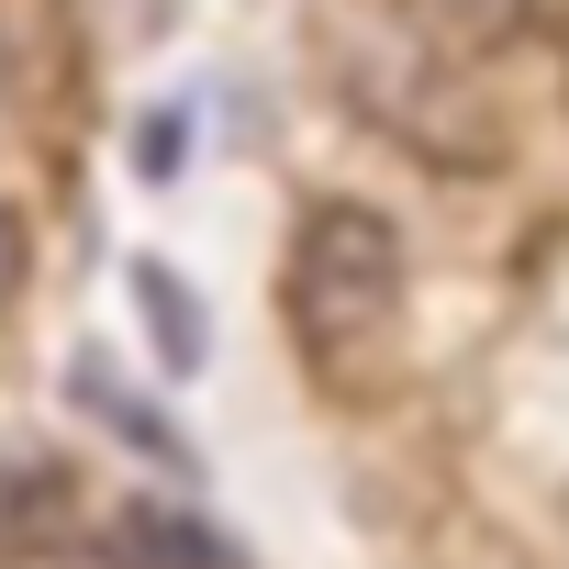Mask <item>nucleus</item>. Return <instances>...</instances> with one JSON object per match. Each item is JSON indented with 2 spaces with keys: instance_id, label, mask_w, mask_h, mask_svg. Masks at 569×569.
Segmentation results:
<instances>
[{
  "instance_id": "f257e3e1",
  "label": "nucleus",
  "mask_w": 569,
  "mask_h": 569,
  "mask_svg": "<svg viewBox=\"0 0 569 569\" xmlns=\"http://www.w3.org/2000/svg\"><path fill=\"white\" fill-rule=\"evenodd\" d=\"M402 313H413V257H402L391 212L313 201L291 223V257H279V325H291V347L313 358V380L347 391V402L391 391Z\"/></svg>"
},
{
  "instance_id": "f03ea898",
  "label": "nucleus",
  "mask_w": 569,
  "mask_h": 569,
  "mask_svg": "<svg viewBox=\"0 0 569 569\" xmlns=\"http://www.w3.org/2000/svg\"><path fill=\"white\" fill-rule=\"evenodd\" d=\"M336 90H347L358 123H380L402 157H425L447 179H480V168L513 157V112H502L491 68L436 46L425 23H402L391 0L358 12V23H336Z\"/></svg>"
},
{
  "instance_id": "7ed1b4c3",
  "label": "nucleus",
  "mask_w": 569,
  "mask_h": 569,
  "mask_svg": "<svg viewBox=\"0 0 569 569\" xmlns=\"http://www.w3.org/2000/svg\"><path fill=\"white\" fill-rule=\"evenodd\" d=\"M112 569H234V547L201 525V513H168V502H123L112 536H101Z\"/></svg>"
},
{
  "instance_id": "20e7f679",
  "label": "nucleus",
  "mask_w": 569,
  "mask_h": 569,
  "mask_svg": "<svg viewBox=\"0 0 569 569\" xmlns=\"http://www.w3.org/2000/svg\"><path fill=\"white\" fill-rule=\"evenodd\" d=\"M402 23H425L436 46H458V57H502V46H525L536 23H558V0H391Z\"/></svg>"
},
{
  "instance_id": "39448f33",
  "label": "nucleus",
  "mask_w": 569,
  "mask_h": 569,
  "mask_svg": "<svg viewBox=\"0 0 569 569\" xmlns=\"http://www.w3.org/2000/svg\"><path fill=\"white\" fill-rule=\"evenodd\" d=\"M68 68V0H0V101H34Z\"/></svg>"
},
{
  "instance_id": "423d86ee",
  "label": "nucleus",
  "mask_w": 569,
  "mask_h": 569,
  "mask_svg": "<svg viewBox=\"0 0 569 569\" xmlns=\"http://www.w3.org/2000/svg\"><path fill=\"white\" fill-rule=\"evenodd\" d=\"M134 302H146V325H157V347H168V369H201V313H190V291L146 257L134 268Z\"/></svg>"
},
{
  "instance_id": "0eeeda50",
  "label": "nucleus",
  "mask_w": 569,
  "mask_h": 569,
  "mask_svg": "<svg viewBox=\"0 0 569 569\" xmlns=\"http://www.w3.org/2000/svg\"><path fill=\"white\" fill-rule=\"evenodd\" d=\"M57 513H68V480H57V469H12V458H0V547L46 536Z\"/></svg>"
},
{
  "instance_id": "6e6552de",
  "label": "nucleus",
  "mask_w": 569,
  "mask_h": 569,
  "mask_svg": "<svg viewBox=\"0 0 569 569\" xmlns=\"http://www.w3.org/2000/svg\"><path fill=\"white\" fill-rule=\"evenodd\" d=\"M79 402H90V413H101V425H123V436H134V447H157V458H179V436H168V425H157V413H146V402H134V391H112V380H101V369H79Z\"/></svg>"
},
{
  "instance_id": "1a4fd4ad",
  "label": "nucleus",
  "mask_w": 569,
  "mask_h": 569,
  "mask_svg": "<svg viewBox=\"0 0 569 569\" xmlns=\"http://www.w3.org/2000/svg\"><path fill=\"white\" fill-rule=\"evenodd\" d=\"M23 268H34V234H23V212H0V313L23 302Z\"/></svg>"
}]
</instances>
